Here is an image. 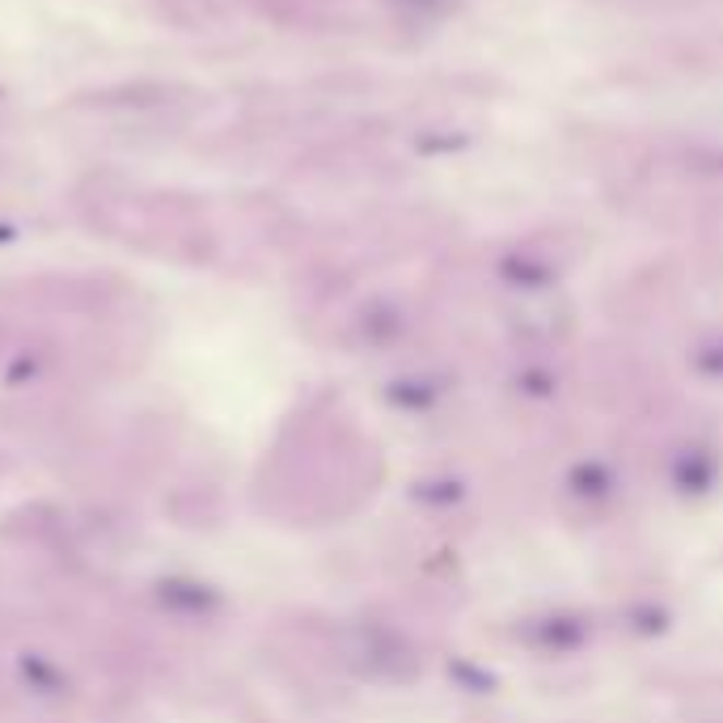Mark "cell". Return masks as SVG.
Instances as JSON below:
<instances>
[{
	"label": "cell",
	"instance_id": "cell-2",
	"mask_svg": "<svg viewBox=\"0 0 723 723\" xmlns=\"http://www.w3.org/2000/svg\"><path fill=\"white\" fill-rule=\"evenodd\" d=\"M402 4H419V9H436V4H445V0H402Z\"/></svg>",
	"mask_w": 723,
	"mask_h": 723
},
{
	"label": "cell",
	"instance_id": "cell-1",
	"mask_svg": "<svg viewBox=\"0 0 723 723\" xmlns=\"http://www.w3.org/2000/svg\"><path fill=\"white\" fill-rule=\"evenodd\" d=\"M161 592V601L170 605V610H186V614H204V610H216L220 605V597L212 592L207 585H186V580H166V585H157Z\"/></svg>",
	"mask_w": 723,
	"mask_h": 723
}]
</instances>
